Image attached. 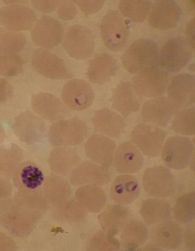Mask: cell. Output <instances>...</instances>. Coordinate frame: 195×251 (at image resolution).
<instances>
[{
	"label": "cell",
	"mask_w": 195,
	"mask_h": 251,
	"mask_svg": "<svg viewBox=\"0 0 195 251\" xmlns=\"http://www.w3.org/2000/svg\"><path fill=\"white\" fill-rule=\"evenodd\" d=\"M46 213L34 203L14 196L0 200V225L14 237H28Z\"/></svg>",
	"instance_id": "cell-1"
},
{
	"label": "cell",
	"mask_w": 195,
	"mask_h": 251,
	"mask_svg": "<svg viewBox=\"0 0 195 251\" xmlns=\"http://www.w3.org/2000/svg\"><path fill=\"white\" fill-rule=\"evenodd\" d=\"M159 47L155 42L140 39L128 47L122 56L125 69L129 73L137 74L157 63Z\"/></svg>",
	"instance_id": "cell-2"
},
{
	"label": "cell",
	"mask_w": 195,
	"mask_h": 251,
	"mask_svg": "<svg viewBox=\"0 0 195 251\" xmlns=\"http://www.w3.org/2000/svg\"><path fill=\"white\" fill-rule=\"evenodd\" d=\"M87 135V124L75 117L54 123L49 128L48 137L54 147H73L82 144Z\"/></svg>",
	"instance_id": "cell-3"
},
{
	"label": "cell",
	"mask_w": 195,
	"mask_h": 251,
	"mask_svg": "<svg viewBox=\"0 0 195 251\" xmlns=\"http://www.w3.org/2000/svg\"><path fill=\"white\" fill-rule=\"evenodd\" d=\"M192 51L185 37H172L165 42L159 51L157 63L165 72H179L191 61Z\"/></svg>",
	"instance_id": "cell-4"
},
{
	"label": "cell",
	"mask_w": 195,
	"mask_h": 251,
	"mask_svg": "<svg viewBox=\"0 0 195 251\" xmlns=\"http://www.w3.org/2000/svg\"><path fill=\"white\" fill-rule=\"evenodd\" d=\"M161 155L163 162L168 168L185 170L194 158V144L186 136H172L164 143Z\"/></svg>",
	"instance_id": "cell-5"
},
{
	"label": "cell",
	"mask_w": 195,
	"mask_h": 251,
	"mask_svg": "<svg viewBox=\"0 0 195 251\" xmlns=\"http://www.w3.org/2000/svg\"><path fill=\"white\" fill-rule=\"evenodd\" d=\"M169 80L167 72L154 66L137 74L132 79V86L139 98L152 99L165 93Z\"/></svg>",
	"instance_id": "cell-6"
},
{
	"label": "cell",
	"mask_w": 195,
	"mask_h": 251,
	"mask_svg": "<svg viewBox=\"0 0 195 251\" xmlns=\"http://www.w3.org/2000/svg\"><path fill=\"white\" fill-rule=\"evenodd\" d=\"M100 29L104 44L108 50L117 52L124 49L130 28L119 12L108 11L101 21Z\"/></svg>",
	"instance_id": "cell-7"
},
{
	"label": "cell",
	"mask_w": 195,
	"mask_h": 251,
	"mask_svg": "<svg viewBox=\"0 0 195 251\" xmlns=\"http://www.w3.org/2000/svg\"><path fill=\"white\" fill-rule=\"evenodd\" d=\"M143 188L148 195L157 198H167L173 195L176 180L169 168L154 166L145 170L142 177Z\"/></svg>",
	"instance_id": "cell-8"
},
{
	"label": "cell",
	"mask_w": 195,
	"mask_h": 251,
	"mask_svg": "<svg viewBox=\"0 0 195 251\" xmlns=\"http://www.w3.org/2000/svg\"><path fill=\"white\" fill-rule=\"evenodd\" d=\"M167 133L159 126L141 123L135 126L130 133L133 144L143 155L156 157L161 153Z\"/></svg>",
	"instance_id": "cell-9"
},
{
	"label": "cell",
	"mask_w": 195,
	"mask_h": 251,
	"mask_svg": "<svg viewBox=\"0 0 195 251\" xmlns=\"http://www.w3.org/2000/svg\"><path fill=\"white\" fill-rule=\"evenodd\" d=\"M64 47L71 58L85 60L93 55L95 47V36L87 26L75 25L66 33Z\"/></svg>",
	"instance_id": "cell-10"
},
{
	"label": "cell",
	"mask_w": 195,
	"mask_h": 251,
	"mask_svg": "<svg viewBox=\"0 0 195 251\" xmlns=\"http://www.w3.org/2000/svg\"><path fill=\"white\" fill-rule=\"evenodd\" d=\"M178 104L165 97L150 99L144 103L142 109L143 120L151 125L165 127L179 110Z\"/></svg>",
	"instance_id": "cell-11"
},
{
	"label": "cell",
	"mask_w": 195,
	"mask_h": 251,
	"mask_svg": "<svg viewBox=\"0 0 195 251\" xmlns=\"http://www.w3.org/2000/svg\"><path fill=\"white\" fill-rule=\"evenodd\" d=\"M63 103L69 109L82 111L89 108L95 99L92 86L81 79H73L64 84L61 93Z\"/></svg>",
	"instance_id": "cell-12"
},
{
	"label": "cell",
	"mask_w": 195,
	"mask_h": 251,
	"mask_svg": "<svg viewBox=\"0 0 195 251\" xmlns=\"http://www.w3.org/2000/svg\"><path fill=\"white\" fill-rule=\"evenodd\" d=\"M12 128L19 140L28 145L40 143L46 130L43 119L29 111H24L15 118Z\"/></svg>",
	"instance_id": "cell-13"
},
{
	"label": "cell",
	"mask_w": 195,
	"mask_h": 251,
	"mask_svg": "<svg viewBox=\"0 0 195 251\" xmlns=\"http://www.w3.org/2000/svg\"><path fill=\"white\" fill-rule=\"evenodd\" d=\"M32 65L38 73L46 78L64 79L71 77L63 59L45 49L34 51Z\"/></svg>",
	"instance_id": "cell-14"
},
{
	"label": "cell",
	"mask_w": 195,
	"mask_h": 251,
	"mask_svg": "<svg viewBox=\"0 0 195 251\" xmlns=\"http://www.w3.org/2000/svg\"><path fill=\"white\" fill-rule=\"evenodd\" d=\"M64 29L60 22L53 17L43 16L31 31L34 43L41 48L52 49L63 39Z\"/></svg>",
	"instance_id": "cell-15"
},
{
	"label": "cell",
	"mask_w": 195,
	"mask_h": 251,
	"mask_svg": "<svg viewBox=\"0 0 195 251\" xmlns=\"http://www.w3.org/2000/svg\"><path fill=\"white\" fill-rule=\"evenodd\" d=\"M31 105L41 118L49 122H58L70 115V109L53 94L41 92L33 96Z\"/></svg>",
	"instance_id": "cell-16"
},
{
	"label": "cell",
	"mask_w": 195,
	"mask_h": 251,
	"mask_svg": "<svg viewBox=\"0 0 195 251\" xmlns=\"http://www.w3.org/2000/svg\"><path fill=\"white\" fill-rule=\"evenodd\" d=\"M38 17L33 11L23 5H9L0 9V25L14 31L31 29Z\"/></svg>",
	"instance_id": "cell-17"
},
{
	"label": "cell",
	"mask_w": 195,
	"mask_h": 251,
	"mask_svg": "<svg viewBox=\"0 0 195 251\" xmlns=\"http://www.w3.org/2000/svg\"><path fill=\"white\" fill-rule=\"evenodd\" d=\"M110 180V173L108 168L90 161L81 162L70 175V182L75 186H104L109 183Z\"/></svg>",
	"instance_id": "cell-18"
},
{
	"label": "cell",
	"mask_w": 195,
	"mask_h": 251,
	"mask_svg": "<svg viewBox=\"0 0 195 251\" xmlns=\"http://www.w3.org/2000/svg\"><path fill=\"white\" fill-rule=\"evenodd\" d=\"M148 22L152 28L160 30L175 28L181 18V8L174 1H157L150 10Z\"/></svg>",
	"instance_id": "cell-19"
},
{
	"label": "cell",
	"mask_w": 195,
	"mask_h": 251,
	"mask_svg": "<svg viewBox=\"0 0 195 251\" xmlns=\"http://www.w3.org/2000/svg\"><path fill=\"white\" fill-rule=\"evenodd\" d=\"M45 178L41 168L30 161L22 162L12 177L14 186L19 191L26 193L43 191Z\"/></svg>",
	"instance_id": "cell-20"
},
{
	"label": "cell",
	"mask_w": 195,
	"mask_h": 251,
	"mask_svg": "<svg viewBox=\"0 0 195 251\" xmlns=\"http://www.w3.org/2000/svg\"><path fill=\"white\" fill-rule=\"evenodd\" d=\"M116 149L114 141L102 135L91 136L85 144L87 157L92 162L106 168L112 165Z\"/></svg>",
	"instance_id": "cell-21"
},
{
	"label": "cell",
	"mask_w": 195,
	"mask_h": 251,
	"mask_svg": "<svg viewBox=\"0 0 195 251\" xmlns=\"http://www.w3.org/2000/svg\"><path fill=\"white\" fill-rule=\"evenodd\" d=\"M113 163L118 173L132 175L139 172L144 166V155L134 144L123 143L116 149Z\"/></svg>",
	"instance_id": "cell-22"
},
{
	"label": "cell",
	"mask_w": 195,
	"mask_h": 251,
	"mask_svg": "<svg viewBox=\"0 0 195 251\" xmlns=\"http://www.w3.org/2000/svg\"><path fill=\"white\" fill-rule=\"evenodd\" d=\"M153 245L165 250L179 249L183 240V231L178 223L166 220L155 225L150 235Z\"/></svg>",
	"instance_id": "cell-23"
},
{
	"label": "cell",
	"mask_w": 195,
	"mask_h": 251,
	"mask_svg": "<svg viewBox=\"0 0 195 251\" xmlns=\"http://www.w3.org/2000/svg\"><path fill=\"white\" fill-rule=\"evenodd\" d=\"M81 158L75 149L71 147H54L49 153L48 163L55 175L67 177L81 163Z\"/></svg>",
	"instance_id": "cell-24"
},
{
	"label": "cell",
	"mask_w": 195,
	"mask_h": 251,
	"mask_svg": "<svg viewBox=\"0 0 195 251\" xmlns=\"http://www.w3.org/2000/svg\"><path fill=\"white\" fill-rule=\"evenodd\" d=\"M140 186L137 178L131 175L118 176L110 188L111 200L118 204L130 205L139 197Z\"/></svg>",
	"instance_id": "cell-25"
},
{
	"label": "cell",
	"mask_w": 195,
	"mask_h": 251,
	"mask_svg": "<svg viewBox=\"0 0 195 251\" xmlns=\"http://www.w3.org/2000/svg\"><path fill=\"white\" fill-rule=\"evenodd\" d=\"M167 88L169 98L180 106L193 105L195 101V80L193 75H177Z\"/></svg>",
	"instance_id": "cell-26"
},
{
	"label": "cell",
	"mask_w": 195,
	"mask_h": 251,
	"mask_svg": "<svg viewBox=\"0 0 195 251\" xmlns=\"http://www.w3.org/2000/svg\"><path fill=\"white\" fill-rule=\"evenodd\" d=\"M92 122L97 132L109 138L120 137L127 126L120 114L108 108L96 111Z\"/></svg>",
	"instance_id": "cell-27"
},
{
	"label": "cell",
	"mask_w": 195,
	"mask_h": 251,
	"mask_svg": "<svg viewBox=\"0 0 195 251\" xmlns=\"http://www.w3.org/2000/svg\"><path fill=\"white\" fill-rule=\"evenodd\" d=\"M130 215L131 211L129 207L116 203L101 211L98 217V222L103 231L115 236L121 232Z\"/></svg>",
	"instance_id": "cell-28"
},
{
	"label": "cell",
	"mask_w": 195,
	"mask_h": 251,
	"mask_svg": "<svg viewBox=\"0 0 195 251\" xmlns=\"http://www.w3.org/2000/svg\"><path fill=\"white\" fill-rule=\"evenodd\" d=\"M139 99L135 94L132 84L123 81L113 90L111 102L115 111L121 115L128 117L140 109L141 103Z\"/></svg>",
	"instance_id": "cell-29"
},
{
	"label": "cell",
	"mask_w": 195,
	"mask_h": 251,
	"mask_svg": "<svg viewBox=\"0 0 195 251\" xmlns=\"http://www.w3.org/2000/svg\"><path fill=\"white\" fill-rule=\"evenodd\" d=\"M117 69V60L112 55L98 54L88 64L87 77L92 83L103 85L115 75Z\"/></svg>",
	"instance_id": "cell-30"
},
{
	"label": "cell",
	"mask_w": 195,
	"mask_h": 251,
	"mask_svg": "<svg viewBox=\"0 0 195 251\" xmlns=\"http://www.w3.org/2000/svg\"><path fill=\"white\" fill-rule=\"evenodd\" d=\"M43 192L49 205L56 207L70 199L71 195L70 183L63 176L53 174L45 178Z\"/></svg>",
	"instance_id": "cell-31"
},
{
	"label": "cell",
	"mask_w": 195,
	"mask_h": 251,
	"mask_svg": "<svg viewBox=\"0 0 195 251\" xmlns=\"http://www.w3.org/2000/svg\"><path fill=\"white\" fill-rule=\"evenodd\" d=\"M172 212L170 203L162 198H150L143 201L140 214L145 224L154 226L169 220Z\"/></svg>",
	"instance_id": "cell-32"
},
{
	"label": "cell",
	"mask_w": 195,
	"mask_h": 251,
	"mask_svg": "<svg viewBox=\"0 0 195 251\" xmlns=\"http://www.w3.org/2000/svg\"><path fill=\"white\" fill-rule=\"evenodd\" d=\"M75 197L87 212L91 213H100L107 202L105 191L95 185L81 186L76 191Z\"/></svg>",
	"instance_id": "cell-33"
},
{
	"label": "cell",
	"mask_w": 195,
	"mask_h": 251,
	"mask_svg": "<svg viewBox=\"0 0 195 251\" xmlns=\"http://www.w3.org/2000/svg\"><path fill=\"white\" fill-rule=\"evenodd\" d=\"M149 235L145 224L139 220H129L121 231L120 239L126 250L132 251L144 245Z\"/></svg>",
	"instance_id": "cell-34"
},
{
	"label": "cell",
	"mask_w": 195,
	"mask_h": 251,
	"mask_svg": "<svg viewBox=\"0 0 195 251\" xmlns=\"http://www.w3.org/2000/svg\"><path fill=\"white\" fill-rule=\"evenodd\" d=\"M24 151L15 143L0 146V176L11 179L14 171L23 162Z\"/></svg>",
	"instance_id": "cell-35"
},
{
	"label": "cell",
	"mask_w": 195,
	"mask_h": 251,
	"mask_svg": "<svg viewBox=\"0 0 195 251\" xmlns=\"http://www.w3.org/2000/svg\"><path fill=\"white\" fill-rule=\"evenodd\" d=\"M87 212L76 200H68L54 207L52 216L56 222L61 224H76L85 220Z\"/></svg>",
	"instance_id": "cell-36"
},
{
	"label": "cell",
	"mask_w": 195,
	"mask_h": 251,
	"mask_svg": "<svg viewBox=\"0 0 195 251\" xmlns=\"http://www.w3.org/2000/svg\"><path fill=\"white\" fill-rule=\"evenodd\" d=\"M173 212L175 220L179 223L193 222L195 214V192L185 193L177 198Z\"/></svg>",
	"instance_id": "cell-37"
},
{
	"label": "cell",
	"mask_w": 195,
	"mask_h": 251,
	"mask_svg": "<svg viewBox=\"0 0 195 251\" xmlns=\"http://www.w3.org/2000/svg\"><path fill=\"white\" fill-rule=\"evenodd\" d=\"M26 37L19 32L0 28V53L17 54L24 49Z\"/></svg>",
	"instance_id": "cell-38"
},
{
	"label": "cell",
	"mask_w": 195,
	"mask_h": 251,
	"mask_svg": "<svg viewBox=\"0 0 195 251\" xmlns=\"http://www.w3.org/2000/svg\"><path fill=\"white\" fill-rule=\"evenodd\" d=\"M194 107L178 111L173 119L170 129L181 136H191L195 134Z\"/></svg>",
	"instance_id": "cell-39"
},
{
	"label": "cell",
	"mask_w": 195,
	"mask_h": 251,
	"mask_svg": "<svg viewBox=\"0 0 195 251\" xmlns=\"http://www.w3.org/2000/svg\"><path fill=\"white\" fill-rule=\"evenodd\" d=\"M151 6L150 1H120L119 4V9L123 16L137 23L147 19Z\"/></svg>",
	"instance_id": "cell-40"
},
{
	"label": "cell",
	"mask_w": 195,
	"mask_h": 251,
	"mask_svg": "<svg viewBox=\"0 0 195 251\" xmlns=\"http://www.w3.org/2000/svg\"><path fill=\"white\" fill-rule=\"evenodd\" d=\"M119 241L105 231L96 233L90 238L86 247L90 251H117L120 250Z\"/></svg>",
	"instance_id": "cell-41"
},
{
	"label": "cell",
	"mask_w": 195,
	"mask_h": 251,
	"mask_svg": "<svg viewBox=\"0 0 195 251\" xmlns=\"http://www.w3.org/2000/svg\"><path fill=\"white\" fill-rule=\"evenodd\" d=\"M24 62L17 54L0 53V76L19 75L23 71Z\"/></svg>",
	"instance_id": "cell-42"
},
{
	"label": "cell",
	"mask_w": 195,
	"mask_h": 251,
	"mask_svg": "<svg viewBox=\"0 0 195 251\" xmlns=\"http://www.w3.org/2000/svg\"><path fill=\"white\" fill-rule=\"evenodd\" d=\"M57 14H58L59 18L63 21H71L75 18L78 14L77 7L73 1H61Z\"/></svg>",
	"instance_id": "cell-43"
},
{
	"label": "cell",
	"mask_w": 195,
	"mask_h": 251,
	"mask_svg": "<svg viewBox=\"0 0 195 251\" xmlns=\"http://www.w3.org/2000/svg\"><path fill=\"white\" fill-rule=\"evenodd\" d=\"M79 8L87 15L97 14L102 8L105 1H73Z\"/></svg>",
	"instance_id": "cell-44"
},
{
	"label": "cell",
	"mask_w": 195,
	"mask_h": 251,
	"mask_svg": "<svg viewBox=\"0 0 195 251\" xmlns=\"http://www.w3.org/2000/svg\"><path fill=\"white\" fill-rule=\"evenodd\" d=\"M61 1H32L34 8L43 13H50L55 11Z\"/></svg>",
	"instance_id": "cell-45"
},
{
	"label": "cell",
	"mask_w": 195,
	"mask_h": 251,
	"mask_svg": "<svg viewBox=\"0 0 195 251\" xmlns=\"http://www.w3.org/2000/svg\"><path fill=\"white\" fill-rule=\"evenodd\" d=\"M13 186L8 178L0 176V200H7L11 197Z\"/></svg>",
	"instance_id": "cell-46"
},
{
	"label": "cell",
	"mask_w": 195,
	"mask_h": 251,
	"mask_svg": "<svg viewBox=\"0 0 195 251\" xmlns=\"http://www.w3.org/2000/svg\"><path fill=\"white\" fill-rule=\"evenodd\" d=\"M13 95V88L8 82L0 78V102L9 100Z\"/></svg>",
	"instance_id": "cell-47"
},
{
	"label": "cell",
	"mask_w": 195,
	"mask_h": 251,
	"mask_svg": "<svg viewBox=\"0 0 195 251\" xmlns=\"http://www.w3.org/2000/svg\"><path fill=\"white\" fill-rule=\"evenodd\" d=\"M17 249L18 247L14 240L0 232V251H13Z\"/></svg>",
	"instance_id": "cell-48"
},
{
	"label": "cell",
	"mask_w": 195,
	"mask_h": 251,
	"mask_svg": "<svg viewBox=\"0 0 195 251\" xmlns=\"http://www.w3.org/2000/svg\"><path fill=\"white\" fill-rule=\"evenodd\" d=\"M183 240L186 247L189 250H195V226L194 224L186 228L183 232Z\"/></svg>",
	"instance_id": "cell-49"
},
{
	"label": "cell",
	"mask_w": 195,
	"mask_h": 251,
	"mask_svg": "<svg viewBox=\"0 0 195 251\" xmlns=\"http://www.w3.org/2000/svg\"><path fill=\"white\" fill-rule=\"evenodd\" d=\"M186 34L187 36V40L188 41L191 48L195 50V19H192L187 24L186 28Z\"/></svg>",
	"instance_id": "cell-50"
},
{
	"label": "cell",
	"mask_w": 195,
	"mask_h": 251,
	"mask_svg": "<svg viewBox=\"0 0 195 251\" xmlns=\"http://www.w3.org/2000/svg\"><path fill=\"white\" fill-rule=\"evenodd\" d=\"M6 133L2 126L0 124V146L3 144L5 140H6Z\"/></svg>",
	"instance_id": "cell-51"
},
{
	"label": "cell",
	"mask_w": 195,
	"mask_h": 251,
	"mask_svg": "<svg viewBox=\"0 0 195 251\" xmlns=\"http://www.w3.org/2000/svg\"><path fill=\"white\" fill-rule=\"evenodd\" d=\"M5 3L9 5H22L24 4V2H27L26 1H4Z\"/></svg>",
	"instance_id": "cell-52"
},
{
	"label": "cell",
	"mask_w": 195,
	"mask_h": 251,
	"mask_svg": "<svg viewBox=\"0 0 195 251\" xmlns=\"http://www.w3.org/2000/svg\"><path fill=\"white\" fill-rule=\"evenodd\" d=\"M0 106H1V102H0Z\"/></svg>",
	"instance_id": "cell-53"
}]
</instances>
